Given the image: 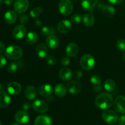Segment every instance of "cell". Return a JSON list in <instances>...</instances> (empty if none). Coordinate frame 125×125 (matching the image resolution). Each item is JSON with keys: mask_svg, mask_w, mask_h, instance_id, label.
Segmentation results:
<instances>
[{"mask_svg": "<svg viewBox=\"0 0 125 125\" xmlns=\"http://www.w3.org/2000/svg\"><path fill=\"white\" fill-rule=\"evenodd\" d=\"M79 51L78 46L74 43H70L66 47V54L69 57H74L76 56Z\"/></svg>", "mask_w": 125, "mask_h": 125, "instance_id": "19", "label": "cell"}, {"mask_svg": "<svg viewBox=\"0 0 125 125\" xmlns=\"http://www.w3.org/2000/svg\"><path fill=\"white\" fill-rule=\"evenodd\" d=\"M19 21L20 22L21 24H23V25H24V24L28 23L29 20H28V17H27L26 15H22L20 17Z\"/></svg>", "mask_w": 125, "mask_h": 125, "instance_id": "36", "label": "cell"}, {"mask_svg": "<svg viewBox=\"0 0 125 125\" xmlns=\"http://www.w3.org/2000/svg\"><path fill=\"white\" fill-rule=\"evenodd\" d=\"M32 107L35 112L40 114L45 113L48 111V105L45 101L41 100H37L32 104Z\"/></svg>", "mask_w": 125, "mask_h": 125, "instance_id": "8", "label": "cell"}, {"mask_svg": "<svg viewBox=\"0 0 125 125\" xmlns=\"http://www.w3.org/2000/svg\"><path fill=\"white\" fill-rule=\"evenodd\" d=\"M41 32L42 34L43 35H45V36H48V35L54 34V32H55V31L54 29V28H51V27L44 26L42 29Z\"/></svg>", "mask_w": 125, "mask_h": 125, "instance_id": "31", "label": "cell"}, {"mask_svg": "<svg viewBox=\"0 0 125 125\" xmlns=\"http://www.w3.org/2000/svg\"><path fill=\"white\" fill-rule=\"evenodd\" d=\"M27 29L24 25L23 24H19L16 26L13 29L12 35L13 37L16 39H21L24 37L26 34Z\"/></svg>", "mask_w": 125, "mask_h": 125, "instance_id": "9", "label": "cell"}, {"mask_svg": "<svg viewBox=\"0 0 125 125\" xmlns=\"http://www.w3.org/2000/svg\"><path fill=\"white\" fill-rule=\"evenodd\" d=\"M2 2H3V0H0V3H1Z\"/></svg>", "mask_w": 125, "mask_h": 125, "instance_id": "48", "label": "cell"}, {"mask_svg": "<svg viewBox=\"0 0 125 125\" xmlns=\"http://www.w3.org/2000/svg\"><path fill=\"white\" fill-rule=\"evenodd\" d=\"M117 48L122 52H125V40L119 39L116 43Z\"/></svg>", "mask_w": 125, "mask_h": 125, "instance_id": "33", "label": "cell"}, {"mask_svg": "<svg viewBox=\"0 0 125 125\" xmlns=\"http://www.w3.org/2000/svg\"><path fill=\"white\" fill-rule=\"evenodd\" d=\"M109 2L111 4H113L118 5L120 4V3H122L124 0H108Z\"/></svg>", "mask_w": 125, "mask_h": 125, "instance_id": "39", "label": "cell"}, {"mask_svg": "<svg viewBox=\"0 0 125 125\" xmlns=\"http://www.w3.org/2000/svg\"><path fill=\"white\" fill-rule=\"evenodd\" d=\"M43 9L41 7H37L31 11L30 15L32 18H37L41 15Z\"/></svg>", "mask_w": 125, "mask_h": 125, "instance_id": "30", "label": "cell"}, {"mask_svg": "<svg viewBox=\"0 0 125 125\" xmlns=\"http://www.w3.org/2000/svg\"><path fill=\"white\" fill-rule=\"evenodd\" d=\"M103 14L106 18H111L114 16L115 9L114 7L110 4H106L103 6L102 9Z\"/></svg>", "mask_w": 125, "mask_h": 125, "instance_id": "21", "label": "cell"}, {"mask_svg": "<svg viewBox=\"0 0 125 125\" xmlns=\"http://www.w3.org/2000/svg\"><path fill=\"white\" fill-rule=\"evenodd\" d=\"M4 20L7 24H12L17 21V14L13 10H9L4 15Z\"/></svg>", "mask_w": 125, "mask_h": 125, "instance_id": "22", "label": "cell"}, {"mask_svg": "<svg viewBox=\"0 0 125 125\" xmlns=\"http://www.w3.org/2000/svg\"><path fill=\"white\" fill-rule=\"evenodd\" d=\"M3 2L6 5H11L13 2V0H3Z\"/></svg>", "mask_w": 125, "mask_h": 125, "instance_id": "43", "label": "cell"}, {"mask_svg": "<svg viewBox=\"0 0 125 125\" xmlns=\"http://www.w3.org/2000/svg\"><path fill=\"white\" fill-rule=\"evenodd\" d=\"M21 85L17 82H11L7 85V91L10 95H18L21 92Z\"/></svg>", "mask_w": 125, "mask_h": 125, "instance_id": "14", "label": "cell"}, {"mask_svg": "<svg viewBox=\"0 0 125 125\" xmlns=\"http://www.w3.org/2000/svg\"><path fill=\"white\" fill-rule=\"evenodd\" d=\"M73 73L72 70L68 68H63L59 72L60 78L63 81H68L72 78Z\"/></svg>", "mask_w": 125, "mask_h": 125, "instance_id": "25", "label": "cell"}, {"mask_svg": "<svg viewBox=\"0 0 125 125\" xmlns=\"http://www.w3.org/2000/svg\"><path fill=\"white\" fill-rule=\"evenodd\" d=\"M35 52L37 56L40 58L47 57L48 54V50L46 45L43 43L38 44L35 48Z\"/></svg>", "mask_w": 125, "mask_h": 125, "instance_id": "16", "label": "cell"}, {"mask_svg": "<svg viewBox=\"0 0 125 125\" xmlns=\"http://www.w3.org/2000/svg\"><path fill=\"white\" fill-rule=\"evenodd\" d=\"M24 96L28 100H32L37 96V90L32 85H28L24 89Z\"/></svg>", "mask_w": 125, "mask_h": 125, "instance_id": "20", "label": "cell"}, {"mask_svg": "<svg viewBox=\"0 0 125 125\" xmlns=\"http://www.w3.org/2000/svg\"><path fill=\"white\" fill-rule=\"evenodd\" d=\"M90 83L96 85H99L101 83V79L98 76L93 75L90 78Z\"/></svg>", "mask_w": 125, "mask_h": 125, "instance_id": "34", "label": "cell"}, {"mask_svg": "<svg viewBox=\"0 0 125 125\" xmlns=\"http://www.w3.org/2000/svg\"><path fill=\"white\" fill-rule=\"evenodd\" d=\"M23 51L21 48L17 45H10L5 50V56L10 60H18L23 56Z\"/></svg>", "mask_w": 125, "mask_h": 125, "instance_id": "2", "label": "cell"}, {"mask_svg": "<svg viewBox=\"0 0 125 125\" xmlns=\"http://www.w3.org/2000/svg\"><path fill=\"white\" fill-rule=\"evenodd\" d=\"M4 48L5 46L3 43L0 42V54L3 52V51L4 50Z\"/></svg>", "mask_w": 125, "mask_h": 125, "instance_id": "44", "label": "cell"}, {"mask_svg": "<svg viewBox=\"0 0 125 125\" xmlns=\"http://www.w3.org/2000/svg\"><path fill=\"white\" fill-rule=\"evenodd\" d=\"M104 87L106 91L109 92H112L114 91V90L115 89L116 84L114 81L112 79H107L104 84Z\"/></svg>", "mask_w": 125, "mask_h": 125, "instance_id": "28", "label": "cell"}, {"mask_svg": "<svg viewBox=\"0 0 125 125\" xmlns=\"http://www.w3.org/2000/svg\"><path fill=\"white\" fill-rule=\"evenodd\" d=\"M97 2L98 0H82L81 6L85 10L90 12L96 6Z\"/></svg>", "mask_w": 125, "mask_h": 125, "instance_id": "23", "label": "cell"}, {"mask_svg": "<svg viewBox=\"0 0 125 125\" xmlns=\"http://www.w3.org/2000/svg\"><path fill=\"white\" fill-rule=\"evenodd\" d=\"M7 61H6V57L4 56L0 55V68H2L6 66Z\"/></svg>", "mask_w": 125, "mask_h": 125, "instance_id": "38", "label": "cell"}, {"mask_svg": "<svg viewBox=\"0 0 125 125\" xmlns=\"http://www.w3.org/2000/svg\"><path fill=\"white\" fill-rule=\"evenodd\" d=\"M3 89H4L3 85H2V84H1V83H0V91H2V90H3Z\"/></svg>", "mask_w": 125, "mask_h": 125, "instance_id": "45", "label": "cell"}, {"mask_svg": "<svg viewBox=\"0 0 125 125\" xmlns=\"http://www.w3.org/2000/svg\"><path fill=\"white\" fill-rule=\"evenodd\" d=\"M60 13L64 16H68L73 10V6L70 0H61L58 5Z\"/></svg>", "mask_w": 125, "mask_h": 125, "instance_id": "3", "label": "cell"}, {"mask_svg": "<svg viewBox=\"0 0 125 125\" xmlns=\"http://www.w3.org/2000/svg\"><path fill=\"white\" fill-rule=\"evenodd\" d=\"M80 64L82 68L85 70H90L93 69L95 65V60L90 54H85L80 60Z\"/></svg>", "mask_w": 125, "mask_h": 125, "instance_id": "4", "label": "cell"}, {"mask_svg": "<svg viewBox=\"0 0 125 125\" xmlns=\"http://www.w3.org/2000/svg\"><path fill=\"white\" fill-rule=\"evenodd\" d=\"M29 107H30V104L28 103H25L23 104V109L24 111H26V110L29 109Z\"/></svg>", "mask_w": 125, "mask_h": 125, "instance_id": "41", "label": "cell"}, {"mask_svg": "<svg viewBox=\"0 0 125 125\" xmlns=\"http://www.w3.org/2000/svg\"><path fill=\"white\" fill-rule=\"evenodd\" d=\"M20 62L17 61V62H11L7 66V71L9 73H15L18 70L19 67H20Z\"/></svg>", "mask_w": 125, "mask_h": 125, "instance_id": "29", "label": "cell"}, {"mask_svg": "<svg viewBox=\"0 0 125 125\" xmlns=\"http://www.w3.org/2000/svg\"><path fill=\"white\" fill-rule=\"evenodd\" d=\"M96 107L101 109H108L113 104V98L107 92H103L98 95L95 100Z\"/></svg>", "mask_w": 125, "mask_h": 125, "instance_id": "1", "label": "cell"}, {"mask_svg": "<svg viewBox=\"0 0 125 125\" xmlns=\"http://www.w3.org/2000/svg\"><path fill=\"white\" fill-rule=\"evenodd\" d=\"M15 120L19 124H26L29 122V115L26 111H19L15 115Z\"/></svg>", "mask_w": 125, "mask_h": 125, "instance_id": "12", "label": "cell"}, {"mask_svg": "<svg viewBox=\"0 0 125 125\" xmlns=\"http://www.w3.org/2000/svg\"><path fill=\"white\" fill-rule=\"evenodd\" d=\"M67 89L71 94L78 95L81 92L82 89L81 84L77 81L73 80L67 84Z\"/></svg>", "mask_w": 125, "mask_h": 125, "instance_id": "10", "label": "cell"}, {"mask_svg": "<svg viewBox=\"0 0 125 125\" xmlns=\"http://www.w3.org/2000/svg\"><path fill=\"white\" fill-rule=\"evenodd\" d=\"M46 43L48 48L51 50H55L59 45V40L56 35L51 34L48 36L46 39Z\"/></svg>", "mask_w": 125, "mask_h": 125, "instance_id": "13", "label": "cell"}, {"mask_svg": "<svg viewBox=\"0 0 125 125\" xmlns=\"http://www.w3.org/2000/svg\"><path fill=\"white\" fill-rule=\"evenodd\" d=\"M123 59H124L125 61V53L123 55Z\"/></svg>", "mask_w": 125, "mask_h": 125, "instance_id": "47", "label": "cell"}, {"mask_svg": "<svg viewBox=\"0 0 125 125\" xmlns=\"http://www.w3.org/2000/svg\"><path fill=\"white\" fill-rule=\"evenodd\" d=\"M53 89L50 84H43L39 87L38 89V92L41 96H48L52 94Z\"/></svg>", "mask_w": 125, "mask_h": 125, "instance_id": "18", "label": "cell"}, {"mask_svg": "<svg viewBox=\"0 0 125 125\" xmlns=\"http://www.w3.org/2000/svg\"><path fill=\"white\" fill-rule=\"evenodd\" d=\"M83 23L87 27H92L95 24V19L94 15L91 13H87L83 17Z\"/></svg>", "mask_w": 125, "mask_h": 125, "instance_id": "26", "label": "cell"}, {"mask_svg": "<svg viewBox=\"0 0 125 125\" xmlns=\"http://www.w3.org/2000/svg\"><path fill=\"white\" fill-rule=\"evenodd\" d=\"M46 62H47L48 64L50 65H54L57 62V60L53 56H49L46 57Z\"/></svg>", "mask_w": 125, "mask_h": 125, "instance_id": "35", "label": "cell"}, {"mask_svg": "<svg viewBox=\"0 0 125 125\" xmlns=\"http://www.w3.org/2000/svg\"></svg>", "mask_w": 125, "mask_h": 125, "instance_id": "50", "label": "cell"}, {"mask_svg": "<svg viewBox=\"0 0 125 125\" xmlns=\"http://www.w3.org/2000/svg\"><path fill=\"white\" fill-rule=\"evenodd\" d=\"M83 17L79 13H75L72 17V21L74 24H79L83 21Z\"/></svg>", "mask_w": 125, "mask_h": 125, "instance_id": "32", "label": "cell"}, {"mask_svg": "<svg viewBox=\"0 0 125 125\" xmlns=\"http://www.w3.org/2000/svg\"><path fill=\"white\" fill-rule=\"evenodd\" d=\"M54 92L56 96L59 98H62L65 96L67 94V87L64 84H57L54 89Z\"/></svg>", "mask_w": 125, "mask_h": 125, "instance_id": "24", "label": "cell"}, {"mask_svg": "<svg viewBox=\"0 0 125 125\" xmlns=\"http://www.w3.org/2000/svg\"><path fill=\"white\" fill-rule=\"evenodd\" d=\"M114 109L117 112L125 114V96L123 95L116 98L113 104Z\"/></svg>", "mask_w": 125, "mask_h": 125, "instance_id": "6", "label": "cell"}, {"mask_svg": "<svg viewBox=\"0 0 125 125\" xmlns=\"http://www.w3.org/2000/svg\"><path fill=\"white\" fill-rule=\"evenodd\" d=\"M118 122L120 125H125V115H122L120 117Z\"/></svg>", "mask_w": 125, "mask_h": 125, "instance_id": "40", "label": "cell"}, {"mask_svg": "<svg viewBox=\"0 0 125 125\" xmlns=\"http://www.w3.org/2000/svg\"><path fill=\"white\" fill-rule=\"evenodd\" d=\"M11 102V98L9 94L4 90L0 91V108L8 107Z\"/></svg>", "mask_w": 125, "mask_h": 125, "instance_id": "15", "label": "cell"}, {"mask_svg": "<svg viewBox=\"0 0 125 125\" xmlns=\"http://www.w3.org/2000/svg\"><path fill=\"white\" fill-rule=\"evenodd\" d=\"M29 3L28 0H16L13 4L15 10L19 13L26 12L29 8Z\"/></svg>", "mask_w": 125, "mask_h": 125, "instance_id": "7", "label": "cell"}, {"mask_svg": "<svg viewBox=\"0 0 125 125\" xmlns=\"http://www.w3.org/2000/svg\"><path fill=\"white\" fill-rule=\"evenodd\" d=\"M82 76H83V73H82L81 71L78 70L76 72V78H80Z\"/></svg>", "mask_w": 125, "mask_h": 125, "instance_id": "42", "label": "cell"}, {"mask_svg": "<svg viewBox=\"0 0 125 125\" xmlns=\"http://www.w3.org/2000/svg\"><path fill=\"white\" fill-rule=\"evenodd\" d=\"M0 125H2V123H1V121H0Z\"/></svg>", "mask_w": 125, "mask_h": 125, "instance_id": "49", "label": "cell"}, {"mask_svg": "<svg viewBox=\"0 0 125 125\" xmlns=\"http://www.w3.org/2000/svg\"><path fill=\"white\" fill-rule=\"evenodd\" d=\"M39 40V36L35 32H29L26 34V41L30 45H34Z\"/></svg>", "mask_w": 125, "mask_h": 125, "instance_id": "27", "label": "cell"}, {"mask_svg": "<svg viewBox=\"0 0 125 125\" xmlns=\"http://www.w3.org/2000/svg\"><path fill=\"white\" fill-rule=\"evenodd\" d=\"M52 120L49 116L41 115L36 117L34 121V125H51Z\"/></svg>", "mask_w": 125, "mask_h": 125, "instance_id": "17", "label": "cell"}, {"mask_svg": "<svg viewBox=\"0 0 125 125\" xmlns=\"http://www.w3.org/2000/svg\"><path fill=\"white\" fill-rule=\"evenodd\" d=\"M101 117L105 123L111 125L115 124L118 119V115L112 110L106 109L102 114Z\"/></svg>", "mask_w": 125, "mask_h": 125, "instance_id": "5", "label": "cell"}, {"mask_svg": "<svg viewBox=\"0 0 125 125\" xmlns=\"http://www.w3.org/2000/svg\"><path fill=\"white\" fill-rule=\"evenodd\" d=\"M70 59L67 57H63L61 59V64L63 66H67L70 63Z\"/></svg>", "mask_w": 125, "mask_h": 125, "instance_id": "37", "label": "cell"}, {"mask_svg": "<svg viewBox=\"0 0 125 125\" xmlns=\"http://www.w3.org/2000/svg\"><path fill=\"white\" fill-rule=\"evenodd\" d=\"M10 125H19L18 123H12Z\"/></svg>", "mask_w": 125, "mask_h": 125, "instance_id": "46", "label": "cell"}, {"mask_svg": "<svg viewBox=\"0 0 125 125\" xmlns=\"http://www.w3.org/2000/svg\"><path fill=\"white\" fill-rule=\"evenodd\" d=\"M72 28V23L67 20H61L57 24V30L61 34H67L69 32Z\"/></svg>", "mask_w": 125, "mask_h": 125, "instance_id": "11", "label": "cell"}]
</instances>
